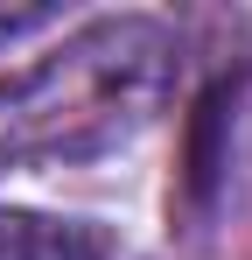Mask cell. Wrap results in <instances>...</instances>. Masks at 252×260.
Listing matches in <instances>:
<instances>
[{
    "label": "cell",
    "mask_w": 252,
    "mask_h": 260,
    "mask_svg": "<svg viewBox=\"0 0 252 260\" xmlns=\"http://www.w3.org/2000/svg\"><path fill=\"white\" fill-rule=\"evenodd\" d=\"M182 78V43L154 14H98L0 78V176L98 162L154 127Z\"/></svg>",
    "instance_id": "cell-1"
},
{
    "label": "cell",
    "mask_w": 252,
    "mask_h": 260,
    "mask_svg": "<svg viewBox=\"0 0 252 260\" xmlns=\"http://www.w3.org/2000/svg\"><path fill=\"white\" fill-rule=\"evenodd\" d=\"M0 260H105V239L84 218L0 211Z\"/></svg>",
    "instance_id": "cell-3"
},
{
    "label": "cell",
    "mask_w": 252,
    "mask_h": 260,
    "mask_svg": "<svg viewBox=\"0 0 252 260\" xmlns=\"http://www.w3.org/2000/svg\"><path fill=\"white\" fill-rule=\"evenodd\" d=\"M49 21H56V7H0V43L28 36V28H49Z\"/></svg>",
    "instance_id": "cell-4"
},
{
    "label": "cell",
    "mask_w": 252,
    "mask_h": 260,
    "mask_svg": "<svg viewBox=\"0 0 252 260\" xmlns=\"http://www.w3.org/2000/svg\"><path fill=\"white\" fill-rule=\"evenodd\" d=\"M238 106H245V78H210L189 106L182 127V197L210 211L224 176H231V134H238Z\"/></svg>",
    "instance_id": "cell-2"
}]
</instances>
